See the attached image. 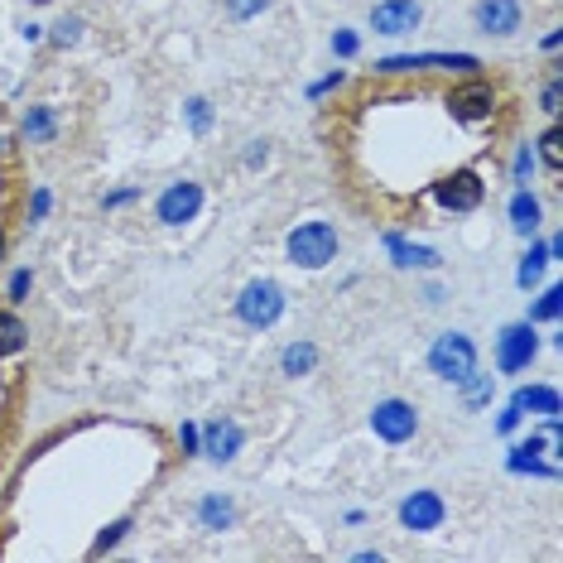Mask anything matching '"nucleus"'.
<instances>
[{
  "instance_id": "obj_15",
  "label": "nucleus",
  "mask_w": 563,
  "mask_h": 563,
  "mask_svg": "<svg viewBox=\"0 0 563 563\" xmlns=\"http://www.w3.org/2000/svg\"><path fill=\"white\" fill-rule=\"evenodd\" d=\"M386 246H390V255H395V265H400V271H433V265L443 261L439 251L415 246V241H405L400 232H390V236H386Z\"/></svg>"
},
{
  "instance_id": "obj_13",
  "label": "nucleus",
  "mask_w": 563,
  "mask_h": 563,
  "mask_svg": "<svg viewBox=\"0 0 563 563\" xmlns=\"http://www.w3.org/2000/svg\"><path fill=\"white\" fill-rule=\"evenodd\" d=\"M198 443H202V448H198L202 457H212V463L227 467V463H236V453H241V443H246V433H241L236 419L222 415V419H212V424L198 433Z\"/></svg>"
},
{
  "instance_id": "obj_29",
  "label": "nucleus",
  "mask_w": 563,
  "mask_h": 563,
  "mask_svg": "<svg viewBox=\"0 0 563 563\" xmlns=\"http://www.w3.org/2000/svg\"><path fill=\"white\" fill-rule=\"evenodd\" d=\"M530 178H534V150H530V145H520V150H516V184L525 188Z\"/></svg>"
},
{
  "instance_id": "obj_32",
  "label": "nucleus",
  "mask_w": 563,
  "mask_h": 563,
  "mask_svg": "<svg viewBox=\"0 0 563 563\" xmlns=\"http://www.w3.org/2000/svg\"><path fill=\"white\" fill-rule=\"evenodd\" d=\"M342 82H347V73H328L323 82H313V92H309V97H328V92H338Z\"/></svg>"
},
{
  "instance_id": "obj_25",
  "label": "nucleus",
  "mask_w": 563,
  "mask_h": 563,
  "mask_svg": "<svg viewBox=\"0 0 563 563\" xmlns=\"http://www.w3.org/2000/svg\"><path fill=\"white\" fill-rule=\"evenodd\" d=\"M184 111H188V125H194V135H202L212 125V101L208 97H194Z\"/></svg>"
},
{
  "instance_id": "obj_28",
  "label": "nucleus",
  "mask_w": 563,
  "mask_h": 563,
  "mask_svg": "<svg viewBox=\"0 0 563 563\" xmlns=\"http://www.w3.org/2000/svg\"><path fill=\"white\" fill-rule=\"evenodd\" d=\"M559 111H563V82L549 78V87H544V117L559 121Z\"/></svg>"
},
{
  "instance_id": "obj_9",
  "label": "nucleus",
  "mask_w": 563,
  "mask_h": 563,
  "mask_svg": "<svg viewBox=\"0 0 563 563\" xmlns=\"http://www.w3.org/2000/svg\"><path fill=\"white\" fill-rule=\"evenodd\" d=\"M366 24L380 40H409V34L424 24V5H419V0H376Z\"/></svg>"
},
{
  "instance_id": "obj_30",
  "label": "nucleus",
  "mask_w": 563,
  "mask_h": 563,
  "mask_svg": "<svg viewBox=\"0 0 563 563\" xmlns=\"http://www.w3.org/2000/svg\"><path fill=\"white\" fill-rule=\"evenodd\" d=\"M356 48H362V40H356L352 30H338V34H332V54H338V58H352Z\"/></svg>"
},
{
  "instance_id": "obj_10",
  "label": "nucleus",
  "mask_w": 563,
  "mask_h": 563,
  "mask_svg": "<svg viewBox=\"0 0 563 563\" xmlns=\"http://www.w3.org/2000/svg\"><path fill=\"white\" fill-rule=\"evenodd\" d=\"M198 212H202V184L198 178H178V184H169L155 198V222L159 227H184V222H194Z\"/></svg>"
},
{
  "instance_id": "obj_7",
  "label": "nucleus",
  "mask_w": 563,
  "mask_h": 563,
  "mask_svg": "<svg viewBox=\"0 0 563 563\" xmlns=\"http://www.w3.org/2000/svg\"><path fill=\"white\" fill-rule=\"evenodd\" d=\"M534 356H540V332H534L530 318H520V323H506L496 332V371H506V376H520V371L534 366Z\"/></svg>"
},
{
  "instance_id": "obj_14",
  "label": "nucleus",
  "mask_w": 563,
  "mask_h": 563,
  "mask_svg": "<svg viewBox=\"0 0 563 563\" xmlns=\"http://www.w3.org/2000/svg\"><path fill=\"white\" fill-rule=\"evenodd\" d=\"M198 525L208 534H227L236 525V501H232V496H222V492H208L198 501Z\"/></svg>"
},
{
  "instance_id": "obj_23",
  "label": "nucleus",
  "mask_w": 563,
  "mask_h": 563,
  "mask_svg": "<svg viewBox=\"0 0 563 563\" xmlns=\"http://www.w3.org/2000/svg\"><path fill=\"white\" fill-rule=\"evenodd\" d=\"M559 313H563V289L549 285V289L540 294V303L530 309V323H559Z\"/></svg>"
},
{
  "instance_id": "obj_20",
  "label": "nucleus",
  "mask_w": 563,
  "mask_h": 563,
  "mask_svg": "<svg viewBox=\"0 0 563 563\" xmlns=\"http://www.w3.org/2000/svg\"><path fill=\"white\" fill-rule=\"evenodd\" d=\"M24 342H30V328L20 323V313L0 309V356H20Z\"/></svg>"
},
{
  "instance_id": "obj_12",
  "label": "nucleus",
  "mask_w": 563,
  "mask_h": 563,
  "mask_svg": "<svg viewBox=\"0 0 563 563\" xmlns=\"http://www.w3.org/2000/svg\"><path fill=\"white\" fill-rule=\"evenodd\" d=\"M472 24L482 34H492V40H510V34H520L525 10H520V0H477L472 5Z\"/></svg>"
},
{
  "instance_id": "obj_22",
  "label": "nucleus",
  "mask_w": 563,
  "mask_h": 563,
  "mask_svg": "<svg viewBox=\"0 0 563 563\" xmlns=\"http://www.w3.org/2000/svg\"><path fill=\"white\" fill-rule=\"evenodd\" d=\"M540 159L549 174H563V125H549L540 135Z\"/></svg>"
},
{
  "instance_id": "obj_2",
  "label": "nucleus",
  "mask_w": 563,
  "mask_h": 563,
  "mask_svg": "<svg viewBox=\"0 0 563 563\" xmlns=\"http://www.w3.org/2000/svg\"><path fill=\"white\" fill-rule=\"evenodd\" d=\"M342 251V232L323 217H313V222H299L294 232L285 236V255L294 271H328L332 261H338Z\"/></svg>"
},
{
  "instance_id": "obj_16",
  "label": "nucleus",
  "mask_w": 563,
  "mask_h": 563,
  "mask_svg": "<svg viewBox=\"0 0 563 563\" xmlns=\"http://www.w3.org/2000/svg\"><path fill=\"white\" fill-rule=\"evenodd\" d=\"M540 222H544L540 198H534L530 188H516V194H510V227H516L520 236H534L540 232Z\"/></svg>"
},
{
  "instance_id": "obj_11",
  "label": "nucleus",
  "mask_w": 563,
  "mask_h": 563,
  "mask_svg": "<svg viewBox=\"0 0 563 563\" xmlns=\"http://www.w3.org/2000/svg\"><path fill=\"white\" fill-rule=\"evenodd\" d=\"M443 520H448V501L439 492H409L405 501H400V525L409 534H433V530H443Z\"/></svg>"
},
{
  "instance_id": "obj_3",
  "label": "nucleus",
  "mask_w": 563,
  "mask_h": 563,
  "mask_svg": "<svg viewBox=\"0 0 563 563\" xmlns=\"http://www.w3.org/2000/svg\"><path fill=\"white\" fill-rule=\"evenodd\" d=\"M429 198L439 212H453V217L477 212L486 202V178H482L477 164H453V169L429 178Z\"/></svg>"
},
{
  "instance_id": "obj_5",
  "label": "nucleus",
  "mask_w": 563,
  "mask_h": 563,
  "mask_svg": "<svg viewBox=\"0 0 563 563\" xmlns=\"http://www.w3.org/2000/svg\"><path fill=\"white\" fill-rule=\"evenodd\" d=\"M236 318L251 332L275 328L279 318H285V285H279V279H265V275L251 279V285H241V294H236Z\"/></svg>"
},
{
  "instance_id": "obj_21",
  "label": "nucleus",
  "mask_w": 563,
  "mask_h": 563,
  "mask_svg": "<svg viewBox=\"0 0 563 563\" xmlns=\"http://www.w3.org/2000/svg\"><path fill=\"white\" fill-rule=\"evenodd\" d=\"M457 390H463V405L467 409H486L496 395V376H482V371H472L467 380H457Z\"/></svg>"
},
{
  "instance_id": "obj_35",
  "label": "nucleus",
  "mask_w": 563,
  "mask_h": 563,
  "mask_svg": "<svg viewBox=\"0 0 563 563\" xmlns=\"http://www.w3.org/2000/svg\"><path fill=\"white\" fill-rule=\"evenodd\" d=\"M44 212H48V194H44V188H40V194H34V212H30V217H34V222H40V217H44Z\"/></svg>"
},
{
  "instance_id": "obj_1",
  "label": "nucleus",
  "mask_w": 563,
  "mask_h": 563,
  "mask_svg": "<svg viewBox=\"0 0 563 563\" xmlns=\"http://www.w3.org/2000/svg\"><path fill=\"white\" fill-rule=\"evenodd\" d=\"M506 97L496 82H486L482 73H467V82L448 87L443 97V111L453 117V125H467V131H482V125H492L496 117H501Z\"/></svg>"
},
{
  "instance_id": "obj_17",
  "label": "nucleus",
  "mask_w": 563,
  "mask_h": 563,
  "mask_svg": "<svg viewBox=\"0 0 563 563\" xmlns=\"http://www.w3.org/2000/svg\"><path fill=\"white\" fill-rule=\"evenodd\" d=\"M318 371V347L309 338H299V342H289L285 352H279V376H289V380H299V376H313Z\"/></svg>"
},
{
  "instance_id": "obj_6",
  "label": "nucleus",
  "mask_w": 563,
  "mask_h": 563,
  "mask_svg": "<svg viewBox=\"0 0 563 563\" xmlns=\"http://www.w3.org/2000/svg\"><path fill=\"white\" fill-rule=\"evenodd\" d=\"M482 58L472 54H395L376 58V78H415V73H477Z\"/></svg>"
},
{
  "instance_id": "obj_34",
  "label": "nucleus",
  "mask_w": 563,
  "mask_h": 563,
  "mask_svg": "<svg viewBox=\"0 0 563 563\" xmlns=\"http://www.w3.org/2000/svg\"><path fill=\"white\" fill-rule=\"evenodd\" d=\"M178 443H184V453H198V429L184 424V429H178Z\"/></svg>"
},
{
  "instance_id": "obj_37",
  "label": "nucleus",
  "mask_w": 563,
  "mask_h": 563,
  "mask_svg": "<svg viewBox=\"0 0 563 563\" xmlns=\"http://www.w3.org/2000/svg\"><path fill=\"white\" fill-rule=\"evenodd\" d=\"M30 5H48V0H30Z\"/></svg>"
},
{
  "instance_id": "obj_33",
  "label": "nucleus",
  "mask_w": 563,
  "mask_h": 563,
  "mask_svg": "<svg viewBox=\"0 0 563 563\" xmlns=\"http://www.w3.org/2000/svg\"><path fill=\"white\" fill-rule=\"evenodd\" d=\"M265 159H271V140H251V155H246V164H251V169H261Z\"/></svg>"
},
{
  "instance_id": "obj_4",
  "label": "nucleus",
  "mask_w": 563,
  "mask_h": 563,
  "mask_svg": "<svg viewBox=\"0 0 563 563\" xmlns=\"http://www.w3.org/2000/svg\"><path fill=\"white\" fill-rule=\"evenodd\" d=\"M429 371L448 386H457V380H467L472 371H477V342L467 338V332L448 328L439 338L429 342Z\"/></svg>"
},
{
  "instance_id": "obj_18",
  "label": "nucleus",
  "mask_w": 563,
  "mask_h": 563,
  "mask_svg": "<svg viewBox=\"0 0 563 563\" xmlns=\"http://www.w3.org/2000/svg\"><path fill=\"white\" fill-rule=\"evenodd\" d=\"M525 415V409H530V415H544V419H559V390L554 386H520L516 390V400H510Z\"/></svg>"
},
{
  "instance_id": "obj_8",
  "label": "nucleus",
  "mask_w": 563,
  "mask_h": 563,
  "mask_svg": "<svg viewBox=\"0 0 563 563\" xmlns=\"http://www.w3.org/2000/svg\"><path fill=\"white\" fill-rule=\"evenodd\" d=\"M371 433H376L380 443H409L419 433V409L409 400H400V395L376 400L371 405Z\"/></svg>"
},
{
  "instance_id": "obj_36",
  "label": "nucleus",
  "mask_w": 563,
  "mask_h": 563,
  "mask_svg": "<svg viewBox=\"0 0 563 563\" xmlns=\"http://www.w3.org/2000/svg\"><path fill=\"white\" fill-rule=\"evenodd\" d=\"M5 246H10V236H5V227H0V261H5Z\"/></svg>"
},
{
  "instance_id": "obj_26",
  "label": "nucleus",
  "mask_w": 563,
  "mask_h": 563,
  "mask_svg": "<svg viewBox=\"0 0 563 563\" xmlns=\"http://www.w3.org/2000/svg\"><path fill=\"white\" fill-rule=\"evenodd\" d=\"M544 255H549V246H544V251L534 246L530 255H525V265H520V285H525V289H530L534 279H540V271H544Z\"/></svg>"
},
{
  "instance_id": "obj_24",
  "label": "nucleus",
  "mask_w": 563,
  "mask_h": 563,
  "mask_svg": "<svg viewBox=\"0 0 563 563\" xmlns=\"http://www.w3.org/2000/svg\"><path fill=\"white\" fill-rule=\"evenodd\" d=\"M82 30H87L82 15H63V20L54 24V34H48V40H54V48H68V44L82 40Z\"/></svg>"
},
{
  "instance_id": "obj_27",
  "label": "nucleus",
  "mask_w": 563,
  "mask_h": 563,
  "mask_svg": "<svg viewBox=\"0 0 563 563\" xmlns=\"http://www.w3.org/2000/svg\"><path fill=\"white\" fill-rule=\"evenodd\" d=\"M261 10H271V0H227V15L232 20H255Z\"/></svg>"
},
{
  "instance_id": "obj_31",
  "label": "nucleus",
  "mask_w": 563,
  "mask_h": 563,
  "mask_svg": "<svg viewBox=\"0 0 563 563\" xmlns=\"http://www.w3.org/2000/svg\"><path fill=\"white\" fill-rule=\"evenodd\" d=\"M34 289V275L30 271H20L15 279H10V303H24V294Z\"/></svg>"
},
{
  "instance_id": "obj_19",
  "label": "nucleus",
  "mask_w": 563,
  "mask_h": 563,
  "mask_svg": "<svg viewBox=\"0 0 563 563\" xmlns=\"http://www.w3.org/2000/svg\"><path fill=\"white\" fill-rule=\"evenodd\" d=\"M54 135H58L54 107H30L24 111V140H30V145H48Z\"/></svg>"
}]
</instances>
